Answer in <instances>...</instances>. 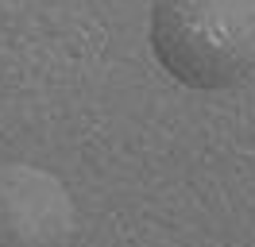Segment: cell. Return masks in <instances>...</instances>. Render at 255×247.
<instances>
[{"mask_svg":"<svg viewBox=\"0 0 255 247\" xmlns=\"http://www.w3.org/2000/svg\"><path fill=\"white\" fill-rule=\"evenodd\" d=\"M151 50L186 89H232L255 74V0H155Z\"/></svg>","mask_w":255,"mask_h":247,"instance_id":"cell-1","label":"cell"},{"mask_svg":"<svg viewBox=\"0 0 255 247\" xmlns=\"http://www.w3.org/2000/svg\"><path fill=\"white\" fill-rule=\"evenodd\" d=\"M78 209L58 174L0 162V247H74Z\"/></svg>","mask_w":255,"mask_h":247,"instance_id":"cell-2","label":"cell"}]
</instances>
